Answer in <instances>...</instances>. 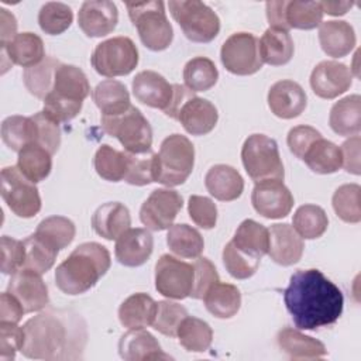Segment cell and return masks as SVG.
<instances>
[{"mask_svg":"<svg viewBox=\"0 0 361 361\" xmlns=\"http://www.w3.org/2000/svg\"><path fill=\"white\" fill-rule=\"evenodd\" d=\"M283 302L295 326L316 330L334 324L343 313L344 296L319 269H298L283 290Z\"/></svg>","mask_w":361,"mask_h":361,"instance_id":"obj_1","label":"cell"},{"mask_svg":"<svg viewBox=\"0 0 361 361\" xmlns=\"http://www.w3.org/2000/svg\"><path fill=\"white\" fill-rule=\"evenodd\" d=\"M21 353L34 360H76L86 345L87 331L80 314L51 309L24 324Z\"/></svg>","mask_w":361,"mask_h":361,"instance_id":"obj_2","label":"cell"},{"mask_svg":"<svg viewBox=\"0 0 361 361\" xmlns=\"http://www.w3.org/2000/svg\"><path fill=\"white\" fill-rule=\"evenodd\" d=\"M109 250L99 243L78 245L55 269V283L66 295H80L93 288L109 271Z\"/></svg>","mask_w":361,"mask_h":361,"instance_id":"obj_3","label":"cell"},{"mask_svg":"<svg viewBox=\"0 0 361 361\" xmlns=\"http://www.w3.org/2000/svg\"><path fill=\"white\" fill-rule=\"evenodd\" d=\"M90 93L85 72L68 63H61L55 71L54 86L44 99V111L58 123L75 118L82 110L83 100Z\"/></svg>","mask_w":361,"mask_h":361,"instance_id":"obj_4","label":"cell"},{"mask_svg":"<svg viewBox=\"0 0 361 361\" xmlns=\"http://www.w3.org/2000/svg\"><path fill=\"white\" fill-rule=\"evenodd\" d=\"M195 147L182 134L168 135L155 154V182L168 188L182 185L193 171Z\"/></svg>","mask_w":361,"mask_h":361,"instance_id":"obj_5","label":"cell"},{"mask_svg":"<svg viewBox=\"0 0 361 361\" xmlns=\"http://www.w3.org/2000/svg\"><path fill=\"white\" fill-rule=\"evenodd\" d=\"M128 17L137 28L141 42L151 51L166 49L173 39V30L166 18L165 4L159 0L126 3Z\"/></svg>","mask_w":361,"mask_h":361,"instance_id":"obj_6","label":"cell"},{"mask_svg":"<svg viewBox=\"0 0 361 361\" xmlns=\"http://www.w3.org/2000/svg\"><path fill=\"white\" fill-rule=\"evenodd\" d=\"M100 123L109 135L120 141L124 151L131 154L151 151L152 128L137 107L130 106L124 113L117 116H102Z\"/></svg>","mask_w":361,"mask_h":361,"instance_id":"obj_7","label":"cell"},{"mask_svg":"<svg viewBox=\"0 0 361 361\" xmlns=\"http://www.w3.org/2000/svg\"><path fill=\"white\" fill-rule=\"evenodd\" d=\"M241 159L248 176L257 182L283 179L285 171L278 144L265 134L250 135L241 148Z\"/></svg>","mask_w":361,"mask_h":361,"instance_id":"obj_8","label":"cell"},{"mask_svg":"<svg viewBox=\"0 0 361 361\" xmlns=\"http://www.w3.org/2000/svg\"><path fill=\"white\" fill-rule=\"evenodd\" d=\"M168 6L188 39L204 44L217 37L220 18L207 4L197 0H172Z\"/></svg>","mask_w":361,"mask_h":361,"instance_id":"obj_9","label":"cell"},{"mask_svg":"<svg viewBox=\"0 0 361 361\" xmlns=\"http://www.w3.org/2000/svg\"><path fill=\"white\" fill-rule=\"evenodd\" d=\"M90 62L102 76H124L138 65V49L131 38L113 37L96 45Z\"/></svg>","mask_w":361,"mask_h":361,"instance_id":"obj_10","label":"cell"},{"mask_svg":"<svg viewBox=\"0 0 361 361\" xmlns=\"http://www.w3.org/2000/svg\"><path fill=\"white\" fill-rule=\"evenodd\" d=\"M1 197L18 217L31 219L41 210V197L34 182L23 175L17 166L1 169Z\"/></svg>","mask_w":361,"mask_h":361,"instance_id":"obj_11","label":"cell"},{"mask_svg":"<svg viewBox=\"0 0 361 361\" xmlns=\"http://www.w3.org/2000/svg\"><path fill=\"white\" fill-rule=\"evenodd\" d=\"M220 59L223 66L234 75L247 76L262 68L259 41L251 32L231 34L221 45Z\"/></svg>","mask_w":361,"mask_h":361,"instance_id":"obj_12","label":"cell"},{"mask_svg":"<svg viewBox=\"0 0 361 361\" xmlns=\"http://www.w3.org/2000/svg\"><path fill=\"white\" fill-rule=\"evenodd\" d=\"M195 282L193 264L164 254L155 264V288L168 299L190 296Z\"/></svg>","mask_w":361,"mask_h":361,"instance_id":"obj_13","label":"cell"},{"mask_svg":"<svg viewBox=\"0 0 361 361\" xmlns=\"http://www.w3.org/2000/svg\"><path fill=\"white\" fill-rule=\"evenodd\" d=\"M183 206V199L173 189H155L140 209L141 223L151 231H162L173 224Z\"/></svg>","mask_w":361,"mask_h":361,"instance_id":"obj_14","label":"cell"},{"mask_svg":"<svg viewBox=\"0 0 361 361\" xmlns=\"http://www.w3.org/2000/svg\"><path fill=\"white\" fill-rule=\"evenodd\" d=\"M251 203L258 214L267 219H282L290 213L293 196L281 179H265L255 183Z\"/></svg>","mask_w":361,"mask_h":361,"instance_id":"obj_15","label":"cell"},{"mask_svg":"<svg viewBox=\"0 0 361 361\" xmlns=\"http://www.w3.org/2000/svg\"><path fill=\"white\" fill-rule=\"evenodd\" d=\"M7 292L18 299L25 313L42 310L49 303L48 288L41 274L28 268H20L11 275Z\"/></svg>","mask_w":361,"mask_h":361,"instance_id":"obj_16","label":"cell"},{"mask_svg":"<svg viewBox=\"0 0 361 361\" xmlns=\"http://www.w3.org/2000/svg\"><path fill=\"white\" fill-rule=\"evenodd\" d=\"M353 85L351 69L336 61L317 63L310 75V86L316 96L322 99H336Z\"/></svg>","mask_w":361,"mask_h":361,"instance_id":"obj_17","label":"cell"},{"mask_svg":"<svg viewBox=\"0 0 361 361\" xmlns=\"http://www.w3.org/2000/svg\"><path fill=\"white\" fill-rule=\"evenodd\" d=\"M118 23V10L109 0H87L78 13V24L87 37H104Z\"/></svg>","mask_w":361,"mask_h":361,"instance_id":"obj_18","label":"cell"},{"mask_svg":"<svg viewBox=\"0 0 361 361\" xmlns=\"http://www.w3.org/2000/svg\"><path fill=\"white\" fill-rule=\"evenodd\" d=\"M133 93L142 104L165 113L173 99V85L155 71H141L133 79Z\"/></svg>","mask_w":361,"mask_h":361,"instance_id":"obj_19","label":"cell"},{"mask_svg":"<svg viewBox=\"0 0 361 361\" xmlns=\"http://www.w3.org/2000/svg\"><path fill=\"white\" fill-rule=\"evenodd\" d=\"M307 96L303 87L289 79L275 82L268 92V106L279 118H295L306 109Z\"/></svg>","mask_w":361,"mask_h":361,"instance_id":"obj_20","label":"cell"},{"mask_svg":"<svg viewBox=\"0 0 361 361\" xmlns=\"http://www.w3.org/2000/svg\"><path fill=\"white\" fill-rule=\"evenodd\" d=\"M269 233V248L268 255L276 264L289 267L302 258L303 254V238L295 231L288 223H276L268 228Z\"/></svg>","mask_w":361,"mask_h":361,"instance_id":"obj_21","label":"cell"},{"mask_svg":"<svg viewBox=\"0 0 361 361\" xmlns=\"http://www.w3.org/2000/svg\"><path fill=\"white\" fill-rule=\"evenodd\" d=\"M176 120L182 124L186 133L192 135H204L216 127L219 113L212 102L193 94L180 106Z\"/></svg>","mask_w":361,"mask_h":361,"instance_id":"obj_22","label":"cell"},{"mask_svg":"<svg viewBox=\"0 0 361 361\" xmlns=\"http://www.w3.org/2000/svg\"><path fill=\"white\" fill-rule=\"evenodd\" d=\"M154 250V238L147 228H128L117 240L114 254L124 267H140L148 261Z\"/></svg>","mask_w":361,"mask_h":361,"instance_id":"obj_23","label":"cell"},{"mask_svg":"<svg viewBox=\"0 0 361 361\" xmlns=\"http://www.w3.org/2000/svg\"><path fill=\"white\" fill-rule=\"evenodd\" d=\"M3 68L8 59L10 65L31 68L38 65L45 58L44 42L34 32H20L6 44H0Z\"/></svg>","mask_w":361,"mask_h":361,"instance_id":"obj_24","label":"cell"},{"mask_svg":"<svg viewBox=\"0 0 361 361\" xmlns=\"http://www.w3.org/2000/svg\"><path fill=\"white\" fill-rule=\"evenodd\" d=\"M204 185L207 192L221 202L235 200L244 190V179L240 172L226 164L213 165L204 176Z\"/></svg>","mask_w":361,"mask_h":361,"instance_id":"obj_25","label":"cell"},{"mask_svg":"<svg viewBox=\"0 0 361 361\" xmlns=\"http://www.w3.org/2000/svg\"><path fill=\"white\" fill-rule=\"evenodd\" d=\"M131 226L128 209L120 202H109L96 209L92 216V227L106 240H117Z\"/></svg>","mask_w":361,"mask_h":361,"instance_id":"obj_26","label":"cell"},{"mask_svg":"<svg viewBox=\"0 0 361 361\" xmlns=\"http://www.w3.org/2000/svg\"><path fill=\"white\" fill-rule=\"evenodd\" d=\"M120 357L127 361H144L169 358L158 343V340L142 329L128 330L118 341Z\"/></svg>","mask_w":361,"mask_h":361,"instance_id":"obj_27","label":"cell"},{"mask_svg":"<svg viewBox=\"0 0 361 361\" xmlns=\"http://www.w3.org/2000/svg\"><path fill=\"white\" fill-rule=\"evenodd\" d=\"M319 41L322 49L329 56L341 58L353 51L357 38L350 23L343 20H331L320 24Z\"/></svg>","mask_w":361,"mask_h":361,"instance_id":"obj_28","label":"cell"},{"mask_svg":"<svg viewBox=\"0 0 361 361\" xmlns=\"http://www.w3.org/2000/svg\"><path fill=\"white\" fill-rule=\"evenodd\" d=\"M276 341L279 348L292 360H317L327 354L324 344L292 327L282 329Z\"/></svg>","mask_w":361,"mask_h":361,"instance_id":"obj_29","label":"cell"},{"mask_svg":"<svg viewBox=\"0 0 361 361\" xmlns=\"http://www.w3.org/2000/svg\"><path fill=\"white\" fill-rule=\"evenodd\" d=\"M329 124L338 135H358L361 130L360 94H350L336 102L330 110Z\"/></svg>","mask_w":361,"mask_h":361,"instance_id":"obj_30","label":"cell"},{"mask_svg":"<svg viewBox=\"0 0 361 361\" xmlns=\"http://www.w3.org/2000/svg\"><path fill=\"white\" fill-rule=\"evenodd\" d=\"M157 313V302L147 293L138 292L128 296L118 307L120 323L128 330L152 326Z\"/></svg>","mask_w":361,"mask_h":361,"instance_id":"obj_31","label":"cell"},{"mask_svg":"<svg viewBox=\"0 0 361 361\" xmlns=\"http://www.w3.org/2000/svg\"><path fill=\"white\" fill-rule=\"evenodd\" d=\"M209 313L217 319H230L237 314L241 306V293L237 286L217 281L203 296Z\"/></svg>","mask_w":361,"mask_h":361,"instance_id":"obj_32","label":"cell"},{"mask_svg":"<svg viewBox=\"0 0 361 361\" xmlns=\"http://www.w3.org/2000/svg\"><path fill=\"white\" fill-rule=\"evenodd\" d=\"M258 41L261 59L268 65L281 66L288 63L293 56L295 45L289 31L269 27Z\"/></svg>","mask_w":361,"mask_h":361,"instance_id":"obj_33","label":"cell"},{"mask_svg":"<svg viewBox=\"0 0 361 361\" xmlns=\"http://www.w3.org/2000/svg\"><path fill=\"white\" fill-rule=\"evenodd\" d=\"M92 97L102 111V116H117L131 106L127 87L116 79H106L100 82L93 89Z\"/></svg>","mask_w":361,"mask_h":361,"instance_id":"obj_34","label":"cell"},{"mask_svg":"<svg viewBox=\"0 0 361 361\" xmlns=\"http://www.w3.org/2000/svg\"><path fill=\"white\" fill-rule=\"evenodd\" d=\"M302 161L316 173H334L343 166V157L340 147L334 142L320 137L305 152Z\"/></svg>","mask_w":361,"mask_h":361,"instance_id":"obj_35","label":"cell"},{"mask_svg":"<svg viewBox=\"0 0 361 361\" xmlns=\"http://www.w3.org/2000/svg\"><path fill=\"white\" fill-rule=\"evenodd\" d=\"M17 168L31 182H41L51 173L52 154L39 144H28L18 152Z\"/></svg>","mask_w":361,"mask_h":361,"instance_id":"obj_36","label":"cell"},{"mask_svg":"<svg viewBox=\"0 0 361 361\" xmlns=\"http://www.w3.org/2000/svg\"><path fill=\"white\" fill-rule=\"evenodd\" d=\"M128 164L130 154L127 151H118L107 144L100 145L93 158L97 175L109 182L124 180L128 172Z\"/></svg>","mask_w":361,"mask_h":361,"instance_id":"obj_37","label":"cell"},{"mask_svg":"<svg viewBox=\"0 0 361 361\" xmlns=\"http://www.w3.org/2000/svg\"><path fill=\"white\" fill-rule=\"evenodd\" d=\"M231 241L241 251L261 259L265 254H268L269 233L262 224L247 219L237 227Z\"/></svg>","mask_w":361,"mask_h":361,"instance_id":"obj_38","label":"cell"},{"mask_svg":"<svg viewBox=\"0 0 361 361\" xmlns=\"http://www.w3.org/2000/svg\"><path fill=\"white\" fill-rule=\"evenodd\" d=\"M166 244L173 254L182 258H197L204 248L202 234L185 223L172 224L168 228Z\"/></svg>","mask_w":361,"mask_h":361,"instance_id":"obj_39","label":"cell"},{"mask_svg":"<svg viewBox=\"0 0 361 361\" xmlns=\"http://www.w3.org/2000/svg\"><path fill=\"white\" fill-rule=\"evenodd\" d=\"M176 337L186 351L203 353L213 341V330L204 320L188 314L180 322Z\"/></svg>","mask_w":361,"mask_h":361,"instance_id":"obj_40","label":"cell"},{"mask_svg":"<svg viewBox=\"0 0 361 361\" xmlns=\"http://www.w3.org/2000/svg\"><path fill=\"white\" fill-rule=\"evenodd\" d=\"M1 138L10 149L20 152L25 145L37 144V124L32 117L10 116L1 123Z\"/></svg>","mask_w":361,"mask_h":361,"instance_id":"obj_41","label":"cell"},{"mask_svg":"<svg viewBox=\"0 0 361 361\" xmlns=\"http://www.w3.org/2000/svg\"><path fill=\"white\" fill-rule=\"evenodd\" d=\"M61 62L52 56H45L38 65L24 69L23 80L27 90L35 97L44 100L54 86L55 71Z\"/></svg>","mask_w":361,"mask_h":361,"instance_id":"obj_42","label":"cell"},{"mask_svg":"<svg viewBox=\"0 0 361 361\" xmlns=\"http://www.w3.org/2000/svg\"><path fill=\"white\" fill-rule=\"evenodd\" d=\"M219 79L214 62L206 56H196L186 62L183 68V80L189 90L206 92L212 89Z\"/></svg>","mask_w":361,"mask_h":361,"instance_id":"obj_43","label":"cell"},{"mask_svg":"<svg viewBox=\"0 0 361 361\" xmlns=\"http://www.w3.org/2000/svg\"><path fill=\"white\" fill-rule=\"evenodd\" d=\"M323 14L320 1H285V23L289 30H313L322 24Z\"/></svg>","mask_w":361,"mask_h":361,"instance_id":"obj_44","label":"cell"},{"mask_svg":"<svg viewBox=\"0 0 361 361\" xmlns=\"http://www.w3.org/2000/svg\"><path fill=\"white\" fill-rule=\"evenodd\" d=\"M292 223L295 231L302 238L313 240L324 234L329 226V219L320 206L303 204L295 212Z\"/></svg>","mask_w":361,"mask_h":361,"instance_id":"obj_45","label":"cell"},{"mask_svg":"<svg viewBox=\"0 0 361 361\" xmlns=\"http://www.w3.org/2000/svg\"><path fill=\"white\" fill-rule=\"evenodd\" d=\"M23 243L25 248V261L23 268L32 269L41 275L52 268L59 252L55 247L48 244L35 233L23 240Z\"/></svg>","mask_w":361,"mask_h":361,"instance_id":"obj_46","label":"cell"},{"mask_svg":"<svg viewBox=\"0 0 361 361\" xmlns=\"http://www.w3.org/2000/svg\"><path fill=\"white\" fill-rule=\"evenodd\" d=\"M75 224L63 216H49L44 219L35 230V234L55 247L58 251L68 247L75 238Z\"/></svg>","mask_w":361,"mask_h":361,"instance_id":"obj_47","label":"cell"},{"mask_svg":"<svg viewBox=\"0 0 361 361\" xmlns=\"http://www.w3.org/2000/svg\"><path fill=\"white\" fill-rule=\"evenodd\" d=\"M73 21L72 8L59 1L45 3L38 13V24L48 35H59L66 31Z\"/></svg>","mask_w":361,"mask_h":361,"instance_id":"obj_48","label":"cell"},{"mask_svg":"<svg viewBox=\"0 0 361 361\" xmlns=\"http://www.w3.org/2000/svg\"><path fill=\"white\" fill-rule=\"evenodd\" d=\"M360 193L361 188L357 183H345L336 189L331 203L336 214L345 223H360Z\"/></svg>","mask_w":361,"mask_h":361,"instance_id":"obj_49","label":"cell"},{"mask_svg":"<svg viewBox=\"0 0 361 361\" xmlns=\"http://www.w3.org/2000/svg\"><path fill=\"white\" fill-rule=\"evenodd\" d=\"M259 258L237 248L233 241H228L223 250L224 267L227 272L235 279H247L252 276L259 267Z\"/></svg>","mask_w":361,"mask_h":361,"instance_id":"obj_50","label":"cell"},{"mask_svg":"<svg viewBox=\"0 0 361 361\" xmlns=\"http://www.w3.org/2000/svg\"><path fill=\"white\" fill-rule=\"evenodd\" d=\"M188 316V310L171 300H159L157 302V313L152 322V327L168 337H176L178 327L180 322Z\"/></svg>","mask_w":361,"mask_h":361,"instance_id":"obj_51","label":"cell"},{"mask_svg":"<svg viewBox=\"0 0 361 361\" xmlns=\"http://www.w3.org/2000/svg\"><path fill=\"white\" fill-rule=\"evenodd\" d=\"M128 154L130 164L124 180L135 186H145L155 182V154L152 149L142 154Z\"/></svg>","mask_w":361,"mask_h":361,"instance_id":"obj_52","label":"cell"},{"mask_svg":"<svg viewBox=\"0 0 361 361\" xmlns=\"http://www.w3.org/2000/svg\"><path fill=\"white\" fill-rule=\"evenodd\" d=\"M37 124V144L48 149L52 155L61 145L59 123L48 116L44 110L31 116Z\"/></svg>","mask_w":361,"mask_h":361,"instance_id":"obj_53","label":"cell"},{"mask_svg":"<svg viewBox=\"0 0 361 361\" xmlns=\"http://www.w3.org/2000/svg\"><path fill=\"white\" fill-rule=\"evenodd\" d=\"M188 213L192 221L204 230H210L216 226L217 207L214 202L206 196H190L188 202Z\"/></svg>","mask_w":361,"mask_h":361,"instance_id":"obj_54","label":"cell"},{"mask_svg":"<svg viewBox=\"0 0 361 361\" xmlns=\"http://www.w3.org/2000/svg\"><path fill=\"white\" fill-rule=\"evenodd\" d=\"M24 345V329L17 323L0 322V360H14L16 353Z\"/></svg>","mask_w":361,"mask_h":361,"instance_id":"obj_55","label":"cell"},{"mask_svg":"<svg viewBox=\"0 0 361 361\" xmlns=\"http://www.w3.org/2000/svg\"><path fill=\"white\" fill-rule=\"evenodd\" d=\"M1 272L13 275L23 268L25 261L24 243L8 235H3L1 241Z\"/></svg>","mask_w":361,"mask_h":361,"instance_id":"obj_56","label":"cell"},{"mask_svg":"<svg viewBox=\"0 0 361 361\" xmlns=\"http://www.w3.org/2000/svg\"><path fill=\"white\" fill-rule=\"evenodd\" d=\"M193 267H195V282H193L190 298L203 299L209 288L217 281H220L219 274L214 265L212 264V261L204 257H197V259L193 262Z\"/></svg>","mask_w":361,"mask_h":361,"instance_id":"obj_57","label":"cell"},{"mask_svg":"<svg viewBox=\"0 0 361 361\" xmlns=\"http://www.w3.org/2000/svg\"><path fill=\"white\" fill-rule=\"evenodd\" d=\"M320 137H322L320 131H317L310 126H296L289 130L286 142L290 152L299 159H302L307 148Z\"/></svg>","mask_w":361,"mask_h":361,"instance_id":"obj_58","label":"cell"},{"mask_svg":"<svg viewBox=\"0 0 361 361\" xmlns=\"http://www.w3.org/2000/svg\"><path fill=\"white\" fill-rule=\"evenodd\" d=\"M360 147H361L360 135L350 137L340 147L341 157H343V166L347 172H350L353 175H360V172H361Z\"/></svg>","mask_w":361,"mask_h":361,"instance_id":"obj_59","label":"cell"},{"mask_svg":"<svg viewBox=\"0 0 361 361\" xmlns=\"http://www.w3.org/2000/svg\"><path fill=\"white\" fill-rule=\"evenodd\" d=\"M25 313L24 307L10 292H3L0 296V322L18 323Z\"/></svg>","mask_w":361,"mask_h":361,"instance_id":"obj_60","label":"cell"},{"mask_svg":"<svg viewBox=\"0 0 361 361\" xmlns=\"http://www.w3.org/2000/svg\"><path fill=\"white\" fill-rule=\"evenodd\" d=\"M285 1L286 0H272L265 4L267 7V18L272 28H279L283 31H289L285 23Z\"/></svg>","mask_w":361,"mask_h":361,"instance_id":"obj_61","label":"cell"},{"mask_svg":"<svg viewBox=\"0 0 361 361\" xmlns=\"http://www.w3.org/2000/svg\"><path fill=\"white\" fill-rule=\"evenodd\" d=\"M0 17H1V39H0V44H6L17 35L16 34L17 20L13 16V13H10L6 8H0Z\"/></svg>","mask_w":361,"mask_h":361,"instance_id":"obj_62","label":"cell"},{"mask_svg":"<svg viewBox=\"0 0 361 361\" xmlns=\"http://www.w3.org/2000/svg\"><path fill=\"white\" fill-rule=\"evenodd\" d=\"M320 6L323 13L330 16H343L353 7V1H320Z\"/></svg>","mask_w":361,"mask_h":361,"instance_id":"obj_63","label":"cell"}]
</instances>
